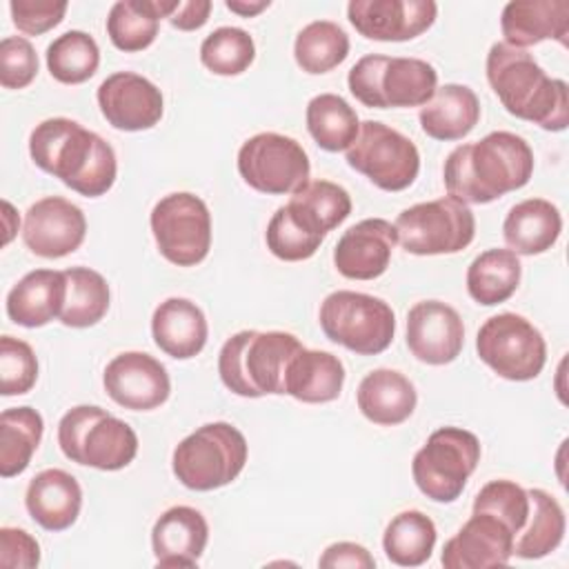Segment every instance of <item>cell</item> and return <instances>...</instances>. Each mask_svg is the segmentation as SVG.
Here are the masks:
<instances>
[{"label": "cell", "instance_id": "5b68a950", "mask_svg": "<svg viewBox=\"0 0 569 569\" xmlns=\"http://www.w3.org/2000/svg\"><path fill=\"white\" fill-rule=\"evenodd\" d=\"M349 91L369 109L425 107L438 89V71L420 58L362 56L347 76Z\"/></svg>", "mask_w": 569, "mask_h": 569}, {"label": "cell", "instance_id": "7dc6e473", "mask_svg": "<svg viewBox=\"0 0 569 569\" xmlns=\"http://www.w3.org/2000/svg\"><path fill=\"white\" fill-rule=\"evenodd\" d=\"M0 565L11 569H33L40 565L38 540L18 527L0 529Z\"/></svg>", "mask_w": 569, "mask_h": 569}, {"label": "cell", "instance_id": "7c38bea8", "mask_svg": "<svg viewBox=\"0 0 569 569\" xmlns=\"http://www.w3.org/2000/svg\"><path fill=\"white\" fill-rule=\"evenodd\" d=\"M149 224L160 256L176 267H196L211 249V213L196 193L176 191L160 198Z\"/></svg>", "mask_w": 569, "mask_h": 569}, {"label": "cell", "instance_id": "836d02e7", "mask_svg": "<svg viewBox=\"0 0 569 569\" xmlns=\"http://www.w3.org/2000/svg\"><path fill=\"white\" fill-rule=\"evenodd\" d=\"M522 276V264L518 253L511 249H487L471 260L467 267V291L485 307L507 302Z\"/></svg>", "mask_w": 569, "mask_h": 569}, {"label": "cell", "instance_id": "f907efd6", "mask_svg": "<svg viewBox=\"0 0 569 569\" xmlns=\"http://www.w3.org/2000/svg\"><path fill=\"white\" fill-rule=\"evenodd\" d=\"M269 0H256V2H247V0H227L224 2V7L229 9V11H233V13H238V16H242V18H253V16H258L260 11H264V9H269Z\"/></svg>", "mask_w": 569, "mask_h": 569}, {"label": "cell", "instance_id": "8992f818", "mask_svg": "<svg viewBox=\"0 0 569 569\" xmlns=\"http://www.w3.org/2000/svg\"><path fill=\"white\" fill-rule=\"evenodd\" d=\"M60 451L76 465L118 471L138 453L136 431L96 405L71 407L58 422Z\"/></svg>", "mask_w": 569, "mask_h": 569}, {"label": "cell", "instance_id": "816d5d0a", "mask_svg": "<svg viewBox=\"0 0 569 569\" xmlns=\"http://www.w3.org/2000/svg\"><path fill=\"white\" fill-rule=\"evenodd\" d=\"M2 218H4V244H9L11 242V238H13V233L18 231V224H20V220H18V213L13 211V207H11V202L9 200H2Z\"/></svg>", "mask_w": 569, "mask_h": 569}, {"label": "cell", "instance_id": "9c48e42d", "mask_svg": "<svg viewBox=\"0 0 569 569\" xmlns=\"http://www.w3.org/2000/svg\"><path fill=\"white\" fill-rule=\"evenodd\" d=\"M480 462V440L462 427H440L416 451L411 476L433 502H453Z\"/></svg>", "mask_w": 569, "mask_h": 569}, {"label": "cell", "instance_id": "d6986e66", "mask_svg": "<svg viewBox=\"0 0 569 569\" xmlns=\"http://www.w3.org/2000/svg\"><path fill=\"white\" fill-rule=\"evenodd\" d=\"M516 533L489 511H471V518L451 536L440 562L445 569L502 567L513 556Z\"/></svg>", "mask_w": 569, "mask_h": 569}, {"label": "cell", "instance_id": "74e56055", "mask_svg": "<svg viewBox=\"0 0 569 569\" xmlns=\"http://www.w3.org/2000/svg\"><path fill=\"white\" fill-rule=\"evenodd\" d=\"M67 278V298L60 311V322L64 327L84 329L98 325L107 311L111 291L102 273L89 267H69L64 269Z\"/></svg>", "mask_w": 569, "mask_h": 569}, {"label": "cell", "instance_id": "ffe728a7", "mask_svg": "<svg viewBox=\"0 0 569 569\" xmlns=\"http://www.w3.org/2000/svg\"><path fill=\"white\" fill-rule=\"evenodd\" d=\"M465 345L460 313L442 300H420L407 313V347L425 365L453 362Z\"/></svg>", "mask_w": 569, "mask_h": 569}, {"label": "cell", "instance_id": "603a6c76", "mask_svg": "<svg viewBox=\"0 0 569 569\" xmlns=\"http://www.w3.org/2000/svg\"><path fill=\"white\" fill-rule=\"evenodd\" d=\"M505 44L525 49L545 40L567 47L569 0H511L500 13Z\"/></svg>", "mask_w": 569, "mask_h": 569}, {"label": "cell", "instance_id": "60d3db41", "mask_svg": "<svg viewBox=\"0 0 569 569\" xmlns=\"http://www.w3.org/2000/svg\"><path fill=\"white\" fill-rule=\"evenodd\" d=\"M200 60L216 76H240L256 60L253 38L240 27H218L202 40Z\"/></svg>", "mask_w": 569, "mask_h": 569}, {"label": "cell", "instance_id": "ac0fdd59", "mask_svg": "<svg viewBox=\"0 0 569 569\" xmlns=\"http://www.w3.org/2000/svg\"><path fill=\"white\" fill-rule=\"evenodd\" d=\"M438 16L431 0H351L347 18L353 29L378 42H407L425 33Z\"/></svg>", "mask_w": 569, "mask_h": 569}, {"label": "cell", "instance_id": "52a82bcc", "mask_svg": "<svg viewBox=\"0 0 569 569\" xmlns=\"http://www.w3.org/2000/svg\"><path fill=\"white\" fill-rule=\"evenodd\" d=\"M249 456L247 438L229 422H207L182 438L171 456L173 476L191 491H213L233 482Z\"/></svg>", "mask_w": 569, "mask_h": 569}, {"label": "cell", "instance_id": "1f68e13d", "mask_svg": "<svg viewBox=\"0 0 569 569\" xmlns=\"http://www.w3.org/2000/svg\"><path fill=\"white\" fill-rule=\"evenodd\" d=\"M180 0H120L107 16V36L111 44L124 53H136L153 44L160 18L176 11Z\"/></svg>", "mask_w": 569, "mask_h": 569}, {"label": "cell", "instance_id": "d6a6232c", "mask_svg": "<svg viewBox=\"0 0 569 569\" xmlns=\"http://www.w3.org/2000/svg\"><path fill=\"white\" fill-rule=\"evenodd\" d=\"M529 516L513 538V553L525 560H538L556 551L565 538L567 518L560 502L545 489H527Z\"/></svg>", "mask_w": 569, "mask_h": 569}, {"label": "cell", "instance_id": "7402d4cb", "mask_svg": "<svg viewBox=\"0 0 569 569\" xmlns=\"http://www.w3.org/2000/svg\"><path fill=\"white\" fill-rule=\"evenodd\" d=\"M209 540L204 516L187 505L169 507L151 529L156 565L164 569L196 567Z\"/></svg>", "mask_w": 569, "mask_h": 569}, {"label": "cell", "instance_id": "681fc988", "mask_svg": "<svg viewBox=\"0 0 569 569\" xmlns=\"http://www.w3.org/2000/svg\"><path fill=\"white\" fill-rule=\"evenodd\" d=\"M211 7L213 4L209 0H189V2L180 0L176 11L169 16V24L180 31H196L207 24Z\"/></svg>", "mask_w": 569, "mask_h": 569}, {"label": "cell", "instance_id": "ab89813d", "mask_svg": "<svg viewBox=\"0 0 569 569\" xmlns=\"http://www.w3.org/2000/svg\"><path fill=\"white\" fill-rule=\"evenodd\" d=\"M47 69L62 84H82L98 71V42L80 29L64 31L47 47Z\"/></svg>", "mask_w": 569, "mask_h": 569}, {"label": "cell", "instance_id": "b9f144b4", "mask_svg": "<svg viewBox=\"0 0 569 569\" xmlns=\"http://www.w3.org/2000/svg\"><path fill=\"white\" fill-rule=\"evenodd\" d=\"M471 511H489L498 516L518 536L529 516V493L513 480L496 478L476 493Z\"/></svg>", "mask_w": 569, "mask_h": 569}, {"label": "cell", "instance_id": "484cf974", "mask_svg": "<svg viewBox=\"0 0 569 569\" xmlns=\"http://www.w3.org/2000/svg\"><path fill=\"white\" fill-rule=\"evenodd\" d=\"M67 298L64 271L33 269L7 293V316L11 322L36 329L60 318Z\"/></svg>", "mask_w": 569, "mask_h": 569}, {"label": "cell", "instance_id": "c3c4849f", "mask_svg": "<svg viewBox=\"0 0 569 569\" xmlns=\"http://www.w3.org/2000/svg\"><path fill=\"white\" fill-rule=\"evenodd\" d=\"M318 567L322 569H340V567H349V569H373L376 560L373 556L367 551V547L358 545V542H333L329 545L322 556L318 558Z\"/></svg>", "mask_w": 569, "mask_h": 569}, {"label": "cell", "instance_id": "3957f363", "mask_svg": "<svg viewBox=\"0 0 569 569\" xmlns=\"http://www.w3.org/2000/svg\"><path fill=\"white\" fill-rule=\"evenodd\" d=\"M485 67L493 93L511 116L545 131L567 129L569 87L560 78H549L527 49L496 42Z\"/></svg>", "mask_w": 569, "mask_h": 569}, {"label": "cell", "instance_id": "83f0119b", "mask_svg": "<svg viewBox=\"0 0 569 569\" xmlns=\"http://www.w3.org/2000/svg\"><path fill=\"white\" fill-rule=\"evenodd\" d=\"M562 233L560 209L545 198H527L509 209L502 222V238L518 256L549 251Z\"/></svg>", "mask_w": 569, "mask_h": 569}, {"label": "cell", "instance_id": "5bb4252c", "mask_svg": "<svg viewBox=\"0 0 569 569\" xmlns=\"http://www.w3.org/2000/svg\"><path fill=\"white\" fill-rule=\"evenodd\" d=\"M240 178L260 193H296L309 182L311 164L302 144L276 131H262L242 142L238 151Z\"/></svg>", "mask_w": 569, "mask_h": 569}, {"label": "cell", "instance_id": "d4e9b609", "mask_svg": "<svg viewBox=\"0 0 569 569\" xmlns=\"http://www.w3.org/2000/svg\"><path fill=\"white\" fill-rule=\"evenodd\" d=\"M24 507L42 529L64 531L80 516L82 489L69 471L44 469L31 478L24 493Z\"/></svg>", "mask_w": 569, "mask_h": 569}, {"label": "cell", "instance_id": "9a60e30c", "mask_svg": "<svg viewBox=\"0 0 569 569\" xmlns=\"http://www.w3.org/2000/svg\"><path fill=\"white\" fill-rule=\"evenodd\" d=\"M107 396L131 411H151L167 402L171 380L167 367L144 351L113 356L102 373Z\"/></svg>", "mask_w": 569, "mask_h": 569}, {"label": "cell", "instance_id": "277c9868", "mask_svg": "<svg viewBox=\"0 0 569 569\" xmlns=\"http://www.w3.org/2000/svg\"><path fill=\"white\" fill-rule=\"evenodd\" d=\"M302 347L289 331H238L224 340L218 353L220 380L242 398L282 396L289 362Z\"/></svg>", "mask_w": 569, "mask_h": 569}, {"label": "cell", "instance_id": "f1b7e54d", "mask_svg": "<svg viewBox=\"0 0 569 569\" xmlns=\"http://www.w3.org/2000/svg\"><path fill=\"white\" fill-rule=\"evenodd\" d=\"M418 120L422 131L433 140H462L480 120L478 96L467 84L447 82L436 89L425 107H420Z\"/></svg>", "mask_w": 569, "mask_h": 569}, {"label": "cell", "instance_id": "4dcf8cb0", "mask_svg": "<svg viewBox=\"0 0 569 569\" xmlns=\"http://www.w3.org/2000/svg\"><path fill=\"white\" fill-rule=\"evenodd\" d=\"M345 385V365L338 356L320 349L302 347L289 362L284 376V393L307 402L322 405L340 396Z\"/></svg>", "mask_w": 569, "mask_h": 569}, {"label": "cell", "instance_id": "f6af8a7d", "mask_svg": "<svg viewBox=\"0 0 569 569\" xmlns=\"http://www.w3.org/2000/svg\"><path fill=\"white\" fill-rule=\"evenodd\" d=\"M38 76V53L22 36H7L0 42V84L24 89Z\"/></svg>", "mask_w": 569, "mask_h": 569}, {"label": "cell", "instance_id": "e575fe53", "mask_svg": "<svg viewBox=\"0 0 569 569\" xmlns=\"http://www.w3.org/2000/svg\"><path fill=\"white\" fill-rule=\"evenodd\" d=\"M44 431V420L33 407H11L0 413V476L13 478L20 476Z\"/></svg>", "mask_w": 569, "mask_h": 569}, {"label": "cell", "instance_id": "8fae6325", "mask_svg": "<svg viewBox=\"0 0 569 569\" xmlns=\"http://www.w3.org/2000/svg\"><path fill=\"white\" fill-rule=\"evenodd\" d=\"M478 358L511 382L533 380L547 362V342L525 316L505 311L487 318L476 336Z\"/></svg>", "mask_w": 569, "mask_h": 569}, {"label": "cell", "instance_id": "30bf717a", "mask_svg": "<svg viewBox=\"0 0 569 569\" xmlns=\"http://www.w3.org/2000/svg\"><path fill=\"white\" fill-rule=\"evenodd\" d=\"M393 227L402 249L413 256L458 253L476 236L473 211L451 196L418 202L400 211Z\"/></svg>", "mask_w": 569, "mask_h": 569}, {"label": "cell", "instance_id": "4316f807", "mask_svg": "<svg viewBox=\"0 0 569 569\" xmlns=\"http://www.w3.org/2000/svg\"><path fill=\"white\" fill-rule=\"evenodd\" d=\"M358 409L360 413L382 427H393L405 422L416 405H418V393L413 382L396 371V369H373L369 371L360 385H358Z\"/></svg>", "mask_w": 569, "mask_h": 569}, {"label": "cell", "instance_id": "7a4b0ae2", "mask_svg": "<svg viewBox=\"0 0 569 569\" xmlns=\"http://www.w3.org/2000/svg\"><path fill=\"white\" fill-rule=\"evenodd\" d=\"M29 156L38 169L84 198H100L116 182L113 147L71 118L58 116L36 124L29 136Z\"/></svg>", "mask_w": 569, "mask_h": 569}, {"label": "cell", "instance_id": "ba28073f", "mask_svg": "<svg viewBox=\"0 0 569 569\" xmlns=\"http://www.w3.org/2000/svg\"><path fill=\"white\" fill-rule=\"evenodd\" d=\"M318 322L331 342L358 356L382 353L396 336L393 309L382 298L349 289L322 300Z\"/></svg>", "mask_w": 569, "mask_h": 569}, {"label": "cell", "instance_id": "e0dca14e", "mask_svg": "<svg viewBox=\"0 0 569 569\" xmlns=\"http://www.w3.org/2000/svg\"><path fill=\"white\" fill-rule=\"evenodd\" d=\"M102 118L120 131H144L160 122L164 113L162 91L140 73L116 71L98 87Z\"/></svg>", "mask_w": 569, "mask_h": 569}, {"label": "cell", "instance_id": "f35d334b", "mask_svg": "<svg viewBox=\"0 0 569 569\" xmlns=\"http://www.w3.org/2000/svg\"><path fill=\"white\" fill-rule=\"evenodd\" d=\"M347 31L331 20H313L302 27L293 42L296 64L311 76L327 73L349 56Z\"/></svg>", "mask_w": 569, "mask_h": 569}, {"label": "cell", "instance_id": "7bdbcfd3", "mask_svg": "<svg viewBox=\"0 0 569 569\" xmlns=\"http://www.w3.org/2000/svg\"><path fill=\"white\" fill-rule=\"evenodd\" d=\"M38 380V358L29 342L2 336L0 338V393L22 396Z\"/></svg>", "mask_w": 569, "mask_h": 569}, {"label": "cell", "instance_id": "6da1fadb", "mask_svg": "<svg viewBox=\"0 0 569 569\" xmlns=\"http://www.w3.org/2000/svg\"><path fill=\"white\" fill-rule=\"evenodd\" d=\"M533 176L529 142L511 131H491L476 142L458 144L445 160L442 182L465 204H487L522 189Z\"/></svg>", "mask_w": 569, "mask_h": 569}, {"label": "cell", "instance_id": "cb8c5ba5", "mask_svg": "<svg viewBox=\"0 0 569 569\" xmlns=\"http://www.w3.org/2000/svg\"><path fill=\"white\" fill-rule=\"evenodd\" d=\"M151 336L160 351L176 360L198 356L209 338V325L202 309L189 298H167L151 316Z\"/></svg>", "mask_w": 569, "mask_h": 569}, {"label": "cell", "instance_id": "ee69618b", "mask_svg": "<svg viewBox=\"0 0 569 569\" xmlns=\"http://www.w3.org/2000/svg\"><path fill=\"white\" fill-rule=\"evenodd\" d=\"M325 238H316L309 236L307 231H302L287 213L284 207H278L276 213L271 216L267 231H264V242L267 249L284 262H300V260H309L322 244Z\"/></svg>", "mask_w": 569, "mask_h": 569}, {"label": "cell", "instance_id": "d590c367", "mask_svg": "<svg viewBox=\"0 0 569 569\" xmlns=\"http://www.w3.org/2000/svg\"><path fill=\"white\" fill-rule=\"evenodd\" d=\"M305 120L316 144L331 153L347 151L360 131L358 113L338 93L313 96L307 104Z\"/></svg>", "mask_w": 569, "mask_h": 569}, {"label": "cell", "instance_id": "4fadbf2b", "mask_svg": "<svg viewBox=\"0 0 569 569\" xmlns=\"http://www.w3.org/2000/svg\"><path fill=\"white\" fill-rule=\"evenodd\" d=\"M347 164L382 191H402L418 178L420 153L398 129L378 120H365L353 144L347 149Z\"/></svg>", "mask_w": 569, "mask_h": 569}, {"label": "cell", "instance_id": "8d00e7d4", "mask_svg": "<svg viewBox=\"0 0 569 569\" xmlns=\"http://www.w3.org/2000/svg\"><path fill=\"white\" fill-rule=\"evenodd\" d=\"M436 538L438 531L433 520L418 509H407L389 520L382 536V549L398 567H420L431 558Z\"/></svg>", "mask_w": 569, "mask_h": 569}, {"label": "cell", "instance_id": "bcb514c9", "mask_svg": "<svg viewBox=\"0 0 569 569\" xmlns=\"http://www.w3.org/2000/svg\"><path fill=\"white\" fill-rule=\"evenodd\" d=\"M64 0H11L13 27L24 36H42L58 27L67 13Z\"/></svg>", "mask_w": 569, "mask_h": 569}, {"label": "cell", "instance_id": "f546056e", "mask_svg": "<svg viewBox=\"0 0 569 569\" xmlns=\"http://www.w3.org/2000/svg\"><path fill=\"white\" fill-rule=\"evenodd\" d=\"M289 218L309 236L325 238L351 213V196L345 187L331 180H309L289 202L282 204Z\"/></svg>", "mask_w": 569, "mask_h": 569}, {"label": "cell", "instance_id": "44dd1931", "mask_svg": "<svg viewBox=\"0 0 569 569\" xmlns=\"http://www.w3.org/2000/svg\"><path fill=\"white\" fill-rule=\"evenodd\" d=\"M396 242L398 233L389 220L365 218L338 238L333 264L349 280H376L387 271Z\"/></svg>", "mask_w": 569, "mask_h": 569}, {"label": "cell", "instance_id": "2e32d148", "mask_svg": "<svg viewBox=\"0 0 569 569\" xmlns=\"http://www.w3.org/2000/svg\"><path fill=\"white\" fill-rule=\"evenodd\" d=\"M84 236L87 218L82 209L67 198H40L24 213V247L40 258H64L80 249Z\"/></svg>", "mask_w": 569, "mask_h": 569}]
</instances>
